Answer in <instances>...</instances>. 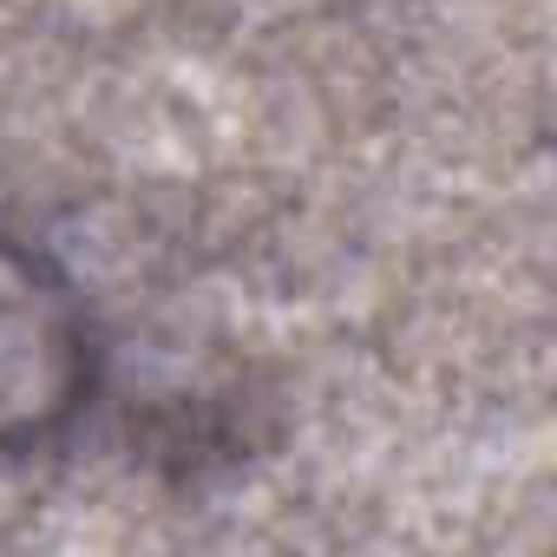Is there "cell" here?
Masks as SVG:
<instances>
[{"instance_id":"obj_1","label":"cell","mask_w":557,"mask_h":557,"mask_svg":"<svg viewBox=\"0 0 557 557\" xmlns=\"http://www.w3.org/2000/svg\"><path fill=\"white\" fill-rule=\"evenodd\" d=\"M92 387V329L73 283L0 236V453H21L73 420Z\"/></svg>"}]
</instances>
